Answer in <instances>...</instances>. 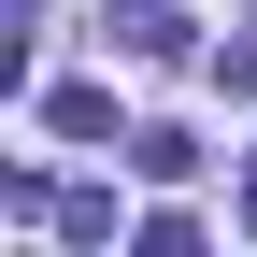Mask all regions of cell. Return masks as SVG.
<instances>
[{
  "instance_id": "obj_1",
  "label": "cell",
  "mask_w": 257,
  "mask_h": 257,
  "mask_svg": "<svg viewBox=\"0 0 257 257\" xmlns=\"http://www.w3.org/2000/svg\"><path fill=\"white\" fill-rule=\"evenodd\" d=\"M100 29L143 57V72H172V57H186V15H172V0H128V15H100Z\"/></svg>"
},
{
  "instance_id": "obj_2",
  "label": "cell",
  "mask_w": 257,
  "mask_h": 257,
  "mask_svg": "<svg viewBox=\"0 0 257 257\" xmlns=\"http://www.w3.org/2000/svg\"><path fill=\"white\" fill-rule=\"evenodd\" d=\"M43 128H57V143H128V128H114V86H57Z\"/></svg>"
},
{
  "instance_id": "obj_3",
  "label": "cell",
  "mask_w": 257,
  "mask_h": 257,
  "mask_svg": "<svg viewBox=\"0 0 257 257\" xmlns=\"http://www.w3.org/2000/svg\"><path fill=\"white\" fill-rule=\"evenodd\" d=\"M128 172H143V186H186L200 143H186V128H128Z\"/></svg>"
},
{
  "instance_id": "obj_4",
  "label": "cell",
  "mask_w": 257,
  "mask_h": 257,
  "mask_svg": "<svg viewBox=\"0 0 257 257\" xmlns=\"http://www.w3.org/2000/svg\"><path fill=\"white\" fill-rule=\"evenodd\" d=\"M243 229H257V172H243Z\"/></svg>"
}]
</instances>
